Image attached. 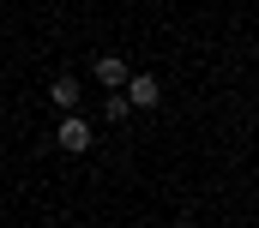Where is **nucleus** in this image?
I'll use <instances>...</instances> for the list:
<instances>
[{
	"label": "nucleus",
	"mask_w": 259,
	"mask_h": 228,
	"mask_svg": "<svg viewBox=\"0 0 259 228\" xmlns=\"http://www.w3.org/2000/svg\"><path fill=\"white\" fill-rule=\"evenodd\" d=\"M91 138H97V126H91L84 114H61V126H55V144H61V150L84 156V150H91Z\"/></svg>",
	"instance_id": "1"
},
{
	"label": "nucleus",
	"mask_w": 259,
	"mask_h": 228,
	"mask_svg": "<svg viewBox=\"0 0 259 228\" xmlns=\"http://www.w3.org/2000/svg\"><path fill=\"white\" fill-rule=\"evenodd\" d=\"M121 96H127V108H157V102H163V84H157L151 72H127Z\"/></svg>",
	"instance_id": "2"
},
{
	"label": "nucleus",
	"mask_w": 259,
	"mask_h": 228,
	"mask_svg": "<svg viewBox=\"0 0 259 228\" xmlns=\"http://www.w3.org/2000/svg\"><path fill=\"white\" fill-rule=\"evenodd\" d=\"M97 84H103V90H121V84H127V60L121 54H97Z\"/></svg>",
	"instance_id": "3"
},
{
	"label": "nucleus",
	"mask_w": 259,
	"mask_h": 228,
	"mask_svg": "<svg viewBox=\"0 0 259 228\" xmlns=\"http://www.w3.org/2000/svg\"><path fill=\"white\" fill-rule=\"evenodd\" d=\"M78 96H84V90H78V78H55V84H49V102L66 108V114H78Z\"/></svg>",
	"instance_id": "4"
},
{
	"label": "nucleus",
	"mask_w": 259,
	"mask_h": 228,
	"mask_svg": "<svg viewBox=\"0 0 259 228\" xmlns=\"http://www.w3.org/2000/svg\"><path fill=\"white\" fill-rule=\"evenodd\" d=\"M103 114H109V120H127V96H121V90H109V102H103Z\"/></svg>",
	"instance_id": "5"
}]
</instances>
